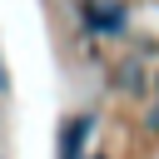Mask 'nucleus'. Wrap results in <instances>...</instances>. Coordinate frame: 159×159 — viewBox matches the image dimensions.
I'll return each mask as SVG.
<instances>
[{
  "mask_svg": "<svg viewBox=\"0 0 159 159\" xmlns=\"http://www.w3.org/2000/svg\"><path fill=\"white\" fill-rule=\"evenodd\" d=\"M89 124H94L89 114H75V119H70V124L60 129V159H80V154H84V139H89Z\"/></svg>",
  "mask_w": 159,
  "mask_h": 159,
  "instance_id": "nucleus-1",
  "label": "nucleus"
},
{
  "mask_svg": "<svg viewBox=\"0 0 159 159\" xmlns=\"http://www.w3.org/2000/svg\"><path fill=\"white\" fill-rule=\"evenodd\" d=\"M89 25H94L99 35H119V30H124V10H119V5H89Z\"/></svg>",
  "mask_w": 159,
  "mask_h": 159,
  "instance_id": "nucleus-2",
  "label": "nucleus"
}]
</instances>
